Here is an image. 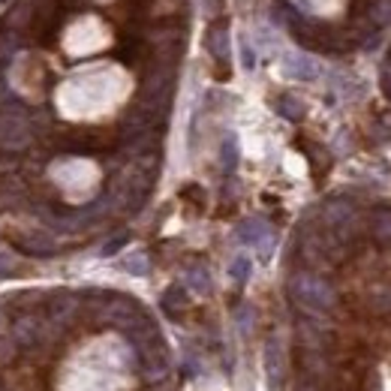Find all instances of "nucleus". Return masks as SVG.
Returning a JSON list of instances; mask_svg holds the SVG:
<instances>
[{"label":"nucleus","instance_id":"7","mask_svg":"<svg viewBox=\"0 0 391 391\" xmlns=\"http://www.w3.org/2000/svg\"><path fill=\"white\" fill-rule=\"evenodd\" d=\"M286 70H289L292 78H304V82H307V78H316V63L307 61V58H289Z\"/></svg>","mask_w":391,"mask_h":391},{"label":"nucleus","instance_id":"3","mask_svg":"<svg viewBox=\"0 0 391 391\" xmlns=\"http://www.w3.org/2000/svg\"><path fill=\"white\" fill-rule=\"evenodd\" d=\"M169 367H172V359H169V349H166L163 340H156V343L142 349V376L148 379V383H160V379H166Z\"/></svg>","mask_w":391,"mask_h":391},{"label":"nucleus","instance_id":"15","mask_svg":"<svg viewBox=\"0 0 391 391\" xmlns=\"http://www.w3.org/2000/svg\"><path fill=\"white\" fill-rule=\"evenodd\" d=\"M124 244H127V235H118V238H111V241L106 244V247H103V253L108 256V253H115V250H120V247H124Z\"/></svg>","mask_w":391,"mask_h":391},{"label":"nucleus","instance_id":"10","mask_svg":"<svg viewBox=\"0 0 391 391\" xmlns=\"http://www.w3.org/2000/svg\"><path fill=\"white\" fill-rule=\"evenodd\" d=\"M124 268H127L130 274H136V277L148 274V256H144V253H132V256H127Z\"/></svg>","mask_w":391,"mask_h":391},{"label":"nucleus","instance_id":"5","mask_svg":"<svg viewBox=\"0 0 391 391\" xmlns=\"http://www.w3.org/2000/svg\"><path fill=\"white\" fill-rule=\"evenodd\" d=\"M13 337H15V343L21 346V349H37V346L42 343V325L33 316H25V319L15 322Z\"/></svg>","mask_w":391,"mask_h":391},{"label":"nucleus","instance_id":"11","mask_svg":"<svg viewBox=\"0 0 391 391\" xmlns=\"http://www.w3.org/2000/svg\"><path fill=\"white\" fill-rule=\"evenodd\" d=\"M184 301H187V295H184V289H181V286H172L169 292L163 295V307H166V310H169L172 316H175V307H181Z\"/></svg>","mask_w":391,"mask_h":391},{"label":"nucleus","instance_id":"12","mask_svg":"<svg viewBox=\"0 0 391 391\" xmlns=\"http://www.w3.org/2000/svg\"><path fill=\"white\" fill-rule=\"evenodd\" d=\"M229 274H232V280H238V283L247 280V277H250V259H247V256H238V259L232 262Z\"/></svg>","mask_w":391,"mask_h":391},{"label":"nucleus","instance_id":"2","mask_svg":"<svg viewBox=\"0 0 391 391\" xmlns=\"http://www.w3.org/2000/svg\"><path fill=\"white\" fill-rule=\"evenodd\" d=\"M30 144V124L21 106L0 108V148L4 151H25Z\"/></svg>","mask_w":391,"mask_h":391},{"label":"nucleus","instance_id":"16","mask_svg":"<svg viewBox=\"0 0 391 391\" xmlns=\"http://www.w3.org/2000/svg\"><path fill=\"white\" fill-rule=\"evenodd\" d=\"M298 391H322L319 385H298Z\"/></svg>","mask_w":391,"mask_h":391},{"label":"nucleus","instance_id":"1","mask_svg":"<svg viewBox=\"0 0 391 391\" xmlns=\"http://www.w3.org/2000/svg\"><path fill=\"white\" fill-rule=\"evenodd\" d=\"M289 295L298 307H304L310 313H328L334 304H337V292L328 280L310 274V271H298L289 277Z\"/></svg>","mask_w":391,"mask_h":391},{"label":"nucleus","instance_id":"14","mask_svg":"<svg viewBox=\"0 0 391 391\" xmlns=\"http://www.w3.org/2000/svg\"><path fill=\"white\" fill-rule=\"evenodd\" d=\"M280 111H283L289 120H298V118H301V106L295 103V99H283V103H280Z\"/></svg>","mask_w":391,"mask_h":391},{"label":"nucleus","instance_id":"6","mask_svg":"<svg viewBox=\"0 0 391 391\" xmlns=\"http://www.w3.org/2000/svg\"><path fill=\"white\" fill-rule=\"evenodd\" d=\"M371 235L376 238V244L391 247V211H385V208L373 211V217H371Z\"/></svg>","mask_w":391,"mask_h":391},{"label":"nucleus","instance_id":"9","mask_svg":"<svg viewBox=\"0 0 391 391\" xmlns=\"http://www.w3.org/2000/svg\"><path fill=\"white\" fill-rule=\"evenodd\" d=\"M187 283L193 286L196 292H208V289H211V277H208L205 268H193V271L187 274Z\"/></svg>","mask_w":391,"mask_h":391},{"label":"nucleus","instance_id":"13","mask_svg":"<svg viewBox=\"0 0 391 391\" xmlns=\"http://www.w3.org/2000/svg\"><path fill=\"white\" fill-rule=\"evenodd\" d=\"M223 163H226V169L238 166V142H235V136H229L226 144H223Z\"/></svg>","mask_w":391,"mask_h":391},{"label":"nucleus","instance_id":"8","mask_svg":"<svg viewBox=\"0 0 391 391\" xmlns=\"http://www.w3.org/2000/svg\"><path fill=\"white\" fill-rule=\"evenodd\" d=\"M238 235H241V241H256V244H262V238H268V226L262 220H247V223H241V229H238Z\"/></svg>","mask_w":391,"mask_h":391},{"label":"nucleus","instance_id":"4","mask_svg":"<svg viewBox=\"0 0 391 391\" xmlns=\"http://www.w3.org/2000/svg\"><path fill=\"white\" fill-rule=\"evenodd\" d=\"M265 376H268V383H271V388L283 385V379H286V352L277 337H268V343H265Z\"/></svg>","mask_w":391,"mask_h":391}]
</instances>
